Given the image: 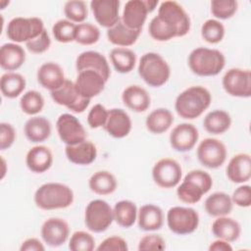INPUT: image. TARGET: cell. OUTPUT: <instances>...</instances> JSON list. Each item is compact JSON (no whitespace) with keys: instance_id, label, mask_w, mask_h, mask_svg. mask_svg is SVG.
<instances>
[{"instance_id":"cell-48","label":"cell","mask_w":251,"mask_h":251,"mask_svg":"<svg viewBox=\"0 0 251 251\" xmlns=\"http://www.w3.org/2000/svg\"><path fill=\"white\" fill-rule=\"evenodd\" d=\"M137 249L139 251H150V250H165L166 249V242L164 238L156 233L146 234L140 238L138 242Z\"/></svg>"},{"instance_id":"cell-44","label":"cell","mask_w":251,"mask_h":251,"mask_svg":"<svg viewBox=\"0 0 251 251\" xmlns=\"http://www.w3.org/2000/svg\"><path fill=\"white\" fill-rule=\"evenodd\" d=\"M100 38V29L91 23H82L76 25L75 41L80 45H92Z\"/></svg>"},{"instance_id":"cell-13","label":"cell","mask_w":251,"mask_h":251,"mask_svg":"<svg viewBox=\"0 0 251 251\" xmlns=\"http://www.w3.org/2000/svg\"><path fill=\"white\" fill-rule=\"evenodd\" d=\"M222 84L230 96L249 98L251 96V72L239 68L229 69L224 75Z\"/></svg>"},{"instance_id":"cell-15","label":"cell","mask_w":251,"mask_h":251,"mask_svg":"<svg viewBox=\"0 0 251 251\" xmlns=\"http://www.w3.org/2000/svg\"><path fill=\"white\" fill-rule=\"evenodd\" d=\"M40 235L50 247H59L66 243L70 235L68 223L61 218H49L41 226Z\"/></svg>"},{"instance_id":"cell-33","label":"cell","mask_w":251,"mask_h":251,"mask_svg":"<svg viewBox=\"0 0 251 251\" xmlns=\"http://www.w3.org/2000/svg\"><path fill=\"white\" fill-rule=\"evenodd\" d=\"M173 123L174 116L167 108H158L153 110L145 120L146 128L153 134H162L166 132Z\"/></svg>"},{"instance_id":"cell-17","label":"cell","mask_w":251,"mask_h":251,"mask_svg":"<svg viewBox=\"0 0 251 251\" xmlns=\"http://www.w3.org/2000/svg\"><path fill=\"white\" fill-rule=\"evenodd\" d=\"M120 5L119 0H92L90 9L95 21L101 26L110 28L121 20Z\"/></svg>"},{"instance_id":"cell-32","label":"cell","mask_w":251,"mask_h":251,"mask_svg":"<svg viewBox=\"0 0 251 251\" xmlns=\"http://www.w3.org/2000/svg\"><path fill=\"white\" fill-rule=\"evenodd\" d=\"M140 33L141 30L128 28L120 20L114 26L107 29V38L112 44L126 48L137 41Z\"/></svg>"},{"instance_id":"cell-9","label":"cell","mask_w":251,"mask_h":251,"mask_svg":"<svg viewBox=\"0 0 251 251\" xmlns=\"http://www.w3.org/2000/svg\"><path fill=\"white\" fill-rule=\"evenodd\" d=\"M157 16L176 30V37L184 36L190 30V18L183 7L176 1L161 2Z\"/></svg>"},{"instance_id":"cell-29","label":"cell","mask_w":251,"mask_h":251,"mask_svg":"<svg viewBox=\"0 0 251 251\" xmlns=\"http://www.w3.org/2000/svg\"><path fill=\"white\" fill-rule=\"evenodd\" d=\"M24 132L30 142L40 143L49 138L52 132V126L45 117L33 116L25 122Z\"/></svg>"},{"instance_id":"cell-47","label":"cell","mask_w":251,"mask_h":251,"mask_svg":"<svg viewBox=\"0 0 251 251\" xmlns=\"http://www.w3.org/2000/svg\"><path fill=\"white\" fill-rule=\"evenodd\" d=\"M109 110H107L102 104H95L87 115V124L91 128L103 127L108 118Z\"/></svg>"},{"instance_id":"cell-2","label":"cell","mask_w":251,"mask_h":251,"mask_svg":"<svg viewBox=\"0 0 251 251\" xmlns=\"http://www.w3.org/2000/svg\"><path fill=\"white\" fill-rule=\"evenodd\" d=\"M74 197L70 186L61 182H47L36 189L33 199L39 209L49 211L70 207Z\"/></svg>"},{"instance_id":"cell-12","label":"cell","mask_w":251,"mask_h":251,"mask_svg":"<svg viewBox=\"0 0 251 251\" xmlns=\"http://www.w3.org/2000/svg\"><path fill=\"white\" fill-rule=\"evenodd\" d=\"M181 176V166L172 158L160 159L152 168L153 180L161 188L176 187L180 182Z\"/></svg>"},{"instance_id":"cell-8","label":"cell","mask_w":251,"mask_h":251,"mask_svg":"<svg viewBox=\"0 0 251 251\" xmlns=\"http://www.w3.org/2000/svg\"><path fill=\"white\" fill-rule=\"evenodd\" d=\"M167 225L169 229L176 234H190L199 226V215L193 208L175 206L167 213Z\"/></svg>"},{"instance_id":"cell-37","label":"cell","mask_w":251,"mask_h":251,"mask_svg":"<svg viewBox=\"0 0 251 251\" xmlns=\"http://www.w3.org/2000/svg\"><path fill=\"white\" fill-rule=\"evenodd\" d=\"M136 204L130 200H121L113 208L114 221L122 227L128 228L134 225L137 220Z\"/></svg>"},{"instance_id":"cell-34","label":"cell","mask_w":251,"mask_h":251,"mask_svg":"<svg viewBox=\"0 0 251 251\" xmlns=\"http://www.w3.org/2000/svg\"><path fill=\"white\" fill-rule=\"evenodd\" d=\"M88 186L97 195H109L116 191L118 182L112 173L98 171L89 177Z\"/></svg>"},{"instance_id":"cell-11","label":"cell","mask_w":251,"mask_h":251,"mask_svg":"<svg viewBox=\"0 0 251 251\" xmlns=\"http://www.w3.org/2000/svg\"><path fill=\"white\" fill-rule=\"evenodd\" d=\"M52 100L61 106H65L74 113L79 114L89 106L90 99L82 97L76 90L75 82L66 79L62 86L50 92Z\"/></svg>"},{"instance_id":"cell-36","label":"cell","mask_w":251,"mask_h":251,"mask_svg":"<svg viewBox=\"0 0 251 251\" xmlns=\"http://www.w3.org/2000/svg\"><path fill=\"white\" fill-rule=\"evenodd\" d=\"M25 85V78L21 74L8 72L1 75L0 89L2 95L6 98H17L24 92Z\"/></svg>"},{"instance_id":"cell-53","label":"cell","mask_w":251,"mask_h":251,"mask_svg":"<svg viewBox=\"0 0 251 251\" xmlns=\"http://www.w3.org/2000/svg\"><path fill=\"white\" fill-rule=\"evenodd\" d=\"M21 251H44L45 247L43 243L35 237H29L23 241L21 247Z\"/></svg>"},{"instance_id":"cell-26","label":"cell","mask_w":251,"mask_h":251,"mask_svg":"<svg viewBox=\"0 0 251 251\" xmlns=\"http://www.w3.org/2000/svg\"><path fill=\"white\" fill-rule=\"evenodd\" d=\"M138 227L144 231H155L160 229L164 224L163 210L154 204H145L137 212Z\"/></svg>"},{"instance_id":"cell-43","label":"cell","mask_w":251,"mask_h":251,"mask_svg":"<svg viewBox=\"0 0 251 251\" xmlns=\"http://www.w3.org/2000/svg\"><path fill=\"white\" fill-rule=\"evenodd\" d=\"M148 31L150 36L157 41H168L174 37H176V30L163 22L158 16H155L149 23Z\"/></svg>"},{"instance_id":"cell-54","label":"cell","mask_w":251,"mask_h":251,"mask_svg":"<svg viewBox=\"0 0 251 251\" xmlns=\"http://www.w3.org/2000/svg\"><path fill=\"white\" fill-rule=\"evenodd\" d=\"M210 251H231L232 247L229 242L225 241L223 239H217L213 241L209 246Z\"/></svg>"},{"instance_id":"cell-18","label":"cell","mask_w":251,"mask_h":251,"mask_svg":"<svg viewBox=\"0 0 251 251\" xmlns=\"http://www.w3.org/2000/svg\"><path fill=\"white\" fill-rule=\"evenodd\" d=\"M106 82L99 73L92 70H84L77 73L75 85L82 97L91 99L104 90Z\"/></svg>"},{"instance_id":"cell-42","label":"cell","mask_w":251,"mask_h":251,"mask_svg":"<svg viewBox=\"0 0 251 251\" xmlns=\"http://www.w3.org/2000/svg\"><path fill=\"white\" fill-rule=\"evenodd\" d=\"M64 14L67 20L78 25L88 17V8L82 0H70L64 4Z\"/></svg>"},{"instance_id":"cell-38","label":"cell","mask_w":251,"mask_h":251,"mask_svg":"<svg viewBox=\"0 0 251 251\" xmlns=\"http://www.w3.org/2000/svg\"><path fill=\"white\" fill-rule=\"evenodd\" d=\"M110 60L118 73L128 74L135 67L136 55L128 48L116 47L110 52Z\"/></svg>"},{"instance_id":"cell-22","label":"cell","mask_w":251,"mask_h":251,"mask_svg":"<svg viewBox=\"0 0 251 251\" xmlns=\"http://www.w3.org/2000/svg\"><path fill=\"white\" fill-rule=\"evenodd\" d=\"M148 14L143 0H129L125 4L121 21L128 28L142 30Z\"/></svg>"},{"instance_id":"cell-31","label":"cell","mask_w":251,"mask_h":251,"mask_svg":"<svg viewBox=\"0 0 251 251\" xmlns=\"http://www.w3.org/2000/svg\"><path fill=\"white\" fill-rule=\"evenodd\" d=\"M204 208L206 213L211 217H223L228 216L233 208L231 198L226 192L218 191L209 195L205 202Z\"/></svg>"},{"instance_id":"cell-41","label":"cell","mask_w":251,"mask_h":251,"mask_svg":"<svg viewBox=\"0 0 251 251\" xmlns=\"http://www.w3.org/2000/svg\"><path fill=\"white\" fill-rule=\"evenodd\" d=\"M224 25L216 19H209L205 21L201 26L202 38L211 44H217L221 42L225 36Z\"/></svg>"},{"instance_id":"cell-6","label":"cell","mask_w":251,"mask_h":251,"mask_svg":"<svg viewBox=\"0 0 251 251\" xmlns=\"http://www.w3.org/2000/svg\"><path fill=\"white\" fill-rule=\"evenodd\" d=\"M44 29V23L40 18L16 17L8 23L6 35L15 43H26L37 37Z\"/></svg>"},{"instance_id":"cell-24","label":"cell","mask_w":251,"mask_h":251,"mask_svg":"<svg viewBox=\"0 0 251 251\" xmlns=\"http://www.w3.org/2000/svg\"><path fill=\"white\" fill-rule=\"evenodd\" d=\"M122 101L126 107L136 113L145 112L151 104V98L147 90L137 84L128 85L124 89Z\"/></svg>"},{"instance_id":"cell-4","label":"cell","mask_w":251,"mask_h":251,"mask_svg":"<svg viewBox=\"0 0 251 251\" xmlns=\"http://www.w3.org/2000/svg\"><path fill=\"white\" fill-rule=\"evenodd\" d=\"M213 186L212 176L203 170H192L186 174L176 188L177 198L186 204H196Z\"/></svg>"},{"instance_id":"cell-40","label":"cell","mask_w":251,"mask_h":251,"mask_svg":"<svg viewBox=\"0 0 251 251\" xmlns=\"http://www.w3.org/2000/svg\"><path fill=\"white\" fill-rule=\"evenodd\" d=\"M76 25V24L67 19L57 21L52 26V33L55 40L60 43H69L75 41Z\"/></svg>"},{"instance_id":"cell-35","label":"cell","mask_w":251,"mask_h":251,"mask_svg":"<svg viewBox=\"0 0 251 251\" xmlns=\"http://www.w3.org/2000/svg\"><path fill=\"white\" fill-rule=\"evenodd\" d=\"M230 126V115L224 110L211 111L203 120L205 130L211 134H223L229 129Z\"/></svg>"},{"instance_id":"cell-28","label":"cell","mask_w":251,"mask_h":251,"mask_svg":"<svg viewBox=\"0 0 251 251\" xmlns=\"http://www.w3.org/2000/svg\"><path fill=\"white\" fill-rule=\"evenodd\" d=\"M25 61V49L18 43H5L0 48V66L8 72L17 71Z\"/></svg>"},{"instance_id":"cell-21","label":"cell","mask_w":251,"mask_h":251,"mask_svg":"<svg viewBox=\"0 0 251 251\" xmlns=\"http://www.w3.org/2000/svg\"><path fill=\"white\" fill-rule=\"evenodd\" d=\"M38 83L50 92L58 89L66 81L62 67L55 62H46L37 70L36 74Z\"/></svg>"},{"instance_id":"cell-45","label":"cell","mask_w":251,"mask_h":251,"mask_svg":"<svg viewBox=\"0 0 251 251\" xmlns=\"http://www.w3.org/2000/svg\"><path fill=\"white\" fill-rule=\"evenodd\" d=\"M212 15L219 20H227L233 17L238 8L235 0H213L210 3Z\"/></svg>"},{"instance_id":"cell-52","label":"cell","mask_w":251,"mask_h":251,"mask_svg":"<svg viewBox=\"0 0 251 251\" xmlns=\"http://www.w3.org/2000/svg\"><path fill=\"white\" fill-rule=\"evenodd\" d=\"M17 137L14 126L9 123L0 124V149H9L15 142Z\"/></svg>"},{"instance_id":"cell-23","label":"cell","mask_w":251,"mask_h":251,"mask_svg":"<svg viewBox=\"0 0 251 251\" xmlns=\"http://www.w3.org/2000/svg\"><path fill=\"white\" fill-rule=\"evenodd\" d=\"M226 176L233 183L247 182L251 177V157L248 153H238L228 162Z\"/></svg>"},{"instance_id":"cell-50","label":"cell","mask_w":251,"mask_h":251,"mask_svg":"<svg viewBox=\"0 0 251 251\" xmlns=\"http://www.w3.org/2000/svg\"><path fill=\"white\" fill-rule=\"evenodd\" d=\"M231 201L238 207L248 208L251 205V187L248 184H243L235 188L230 196Z\"/></svg>"},{"instance_id":"cell-27","label":"cell","mask_w":251,"mask_h":251,"mask_svg":"<svg viewBox=\"0 0 251 251\" xmlns=\"http://www.w3.org/2000/svg\"><path fill=\"white\" fill-rule=\"evenodd\" d=\"M65 154L71 163L87 166L95 161L97 157V149L91 141L84 140L75 145H66Z\"/></svg>"},{"instance_id":"cell-56","label":"cell","mask_w":251,"mask_h":251,"mask_svg":"<svg viewBox=\"0 0 251 251\" xmlns=\"http://www.w3.org/2000/svg\"><path fill=\"white\" fill-rule=\"evenodd\" d=\"M1 163H2V172H1V179L4 178L6 175V161L4 160L3 157H1Z\"/></svg>"},{"instance_id":"cell-14","label":"cell","mask_w":251,"mask_h":251,"mask_svg":"<svg viewBox=\"0 0 251 251\" xmlns=\"http://www.w3.org/2000/svg\"><path fill=\"white\" fill-rule=\"evenodd\" d=\"M56 129L62 142L75 145L86 140V131L82 124L72 114H62L56 122Z\"/></svg>"},{"instance_id":"cell-19","label":"cell","mask_w":251,"mask_h":251,"mask_svg":"<svg viewBox=\"0 0 251 251\" xmlns=\"http://www.w3.org/2000/svg\"><path fill=\"white\" fill-rule=\"evenodd\" d=\"M75 69L78 72L92 70L99 73L103 78L108 81L111 75L110 67L107 59L100 52L89 50L80 53L75 61Z\"/></svg>"},{"instance_id":"cell-49","label":"cell","mask_w":251,"mask_h":251,"mask_svg":"<svg viewBox=\"0 0 251 251\" xmlns=\"http://www.w3.org/2000/svg\"><path fill=\"white\" fill-rule=\"evenodd\" d=\"M51 45V39L46 28L35 38L25 43L26 49L33 54H41L46 52Z\"/></svg>"},{"instance_id":"cell-51","label":"cell","mask_w":251,"mask_h":251,"mask_svg":"<svg viewBox=\"0 0 251 251\" xmlns=\"http://www.w3.org/2000/svg\"><path fill=\"white\" fill-rule=\"evenodd\" d=\"M98 251H127V242L121 236L113 235L105 238L96 248Z\"/></svg>"},{"instance_id":"cell-25","label":"cell","mask_w":251,"mask_h":251,"mask_svg":"<svg viewBox=\"0 0 251 251\" xmlns=\"http://www.w3.org/2000/svg\"><path fill=\"white\" fill-rule=\"evenodd\" d=\"M53 163L51 150L44 145L31 147L25 156V165L29 171L35 174H42L48 171Z\"/></svg>"},{"instance_id":"cell-1","label":"cell","mask_w":251,"mask_h":251,"mask_svg":"<svg viewBox=\"0 0 251 251\" xmlns=\"http://www.w3.org/2000/svg\"><path fill=\"white\" fill-rule=\"evenodd\" d=\"M212 96L210 91L201 85H194L184 89L176 98L175 110L185 120L200 117L210 106Z\"/></svg>"},{"instance_id":"cell-10","label":"cell","mask_w":251,"mask_h":251,"mask_svg":"<svg viewBox=\"0 0 251 251\" xmlns=\"http://www.w3.org/2000/svg\"><path fill=\"white\" fill-rule=\"evenodd\" d=\"M196 155L198 161L204 167L218 169L226 162L227 151L225 143L220 139L208 137L199 143Z\"/></svg>"},{"instance_id":"cell-5","label":"cell","mask_w":251,"mask_h":251,"mask_svg":"<svg viewBox=\"0 0 251 251\" xmlns=\"http://www.w3.org/2000/svg\"><path fill=\"white\" fill-rule=\"evenodd\" d=\"M137 71L143 81L152 87L164 85L171 76L169 64L155 52H147L141 56Z\"/></svg>"},{"instance_id":"cell-30","label":"cell","mask_w":251,"mask_h":251,"mask_svg":"<svg viewBox=\"0 0 251 251\" xmlns=\"http://www.w3.org/2000/svg\"><path fill=\"white\" fill-rule=\"evenodd\" d=\"M212 233L215 237L227 242L236 241L241 234L239 223L227 216L218 217L212 224Z\"/></svg>"},{"instance_id":"cell-46","label":"cell","mask_w":251,"mask_h":251,"mask_svg":"<svg viewBox=\"0 0 251 251\" xmlns=\"http://www.w3.org/2000/svg\"><path fill=\"white\" fill-rule=\"evenodd\" d=\"M69 249L72 251H92L95 249V239L89 232L76 230L70 238Z\"/></svg>"},{"instance_id":"cell-3","label":"cell","mask_w":251,"mask_h":251,"mask_svg":"<svg viewBox=\"0 0 251 251\" xmlns=\"http://www.w3.org/2000/svg\"><path fill=\"white\" fill-rule=\"evenodd\" d=\"M190 71L199 76H214L219 75L226 66V57L218 49L198 47L188 56Z\"/></svg>"},{"instance_id":"cell-55","label":"cell","mask_w":251,"mask_h":251,"mask_svg":"<svg viewBox=\"0 0 251 251\" xmlns=\"http://www.w3.org/2000/svg\"><path fill=\"white\" fill-rule=\"evenodd\" d=\"M143 1H144V4H145V6H146V8H147L149 13L153 12L156 9V7L158 6V4H159L158 0H143Z\"/></svg>"},{"instance_id":"cell-57","label":"cell","mask_w":251,"mask_h":251,"mask_svg":"<svg viewBox=\"0 0 251 251\" xmlns=\"http://www.w3.org/2000/svg\"><path fill=\"white\" fill-rule=\"evenodd\" d=\"M9 1H1V9H5V5H9Z\"/></svg>"},{"instance_id":"cell-7","label":"cell","mask_w":251,"mask_h":251,"mask_svg":"<svg viewBox=\"0 0 251 251\" xmlns=\"http://www.w3.org/2000/svg\"><path fill=\"white\" fill-rule=\"evenodd\" d=\"M114 222L113 209L102 199L91 200L84 212V224L86 227L95 233H100L108 229Z\"/></svg>"},{"instance_id":"cell-20","label":"cell","mask_w":251,"mask_h":251,"mask_svg":"<svg viewBox=\"0 0 251 251\" xmlns=\"http://www.w3.org/2000/svg\"><path fill=\"white\" fill-rule=\"evenodd\" d=\"M132 123L128 114L120 108L109 110L108 118L103 128L114 138H124L130 132Z\"/></svg>"},{"instance_id":"cell-16","label":"cell","mask_w":251,"mask_h":251,"mask_svg":"<svg viewBox=\"0 0 251 251\" xmlns=\"http://www.w3.org/2000/svg\"><path fill=\"white\" fill-rule=\"evenodd\" d=\"M199 138V132L195 126L182 123L176 126L170 134V144L177 152H187L193 149Z\"/></svg>"},{"instance_id":"cell-39","label":"cell","mask_w":251,"mask_h":251,"mask_svg":"<svg viewBox=\"0 0 251 251\" xmlns=\"http://www.w3.org/2000/svg\"><path fill=\"white\" fill-rule=\"evenodd\" d=\"M21 110L29 116H35L40 113L44 107V98L36 90L25 92L20 99Z\"/></svg>"}]
</instances>
